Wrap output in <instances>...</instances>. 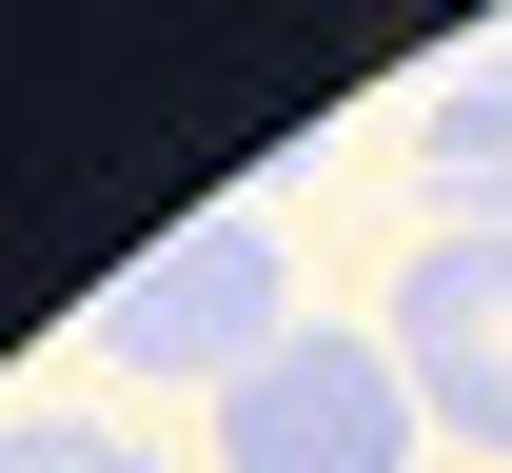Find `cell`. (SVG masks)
<instances>
[{
  "mask_svg": "<svg viewBox=\"0 0 512 473\" xmlns=\"http://www.w3.org/2000/svg\"><path fill=\"white\" fill-rule=\"evenodd\" d=\"M414 434H434V414H414L394 336H355V316H296V336L217 395V473H414Z\"/></svg>",
  "mask_w": 512,
  "mask_h": 473,
  "instance_id": "7a4b0ae2",
  "label": "cell"
},
{
  "mask_svg": "<svg viewBox=\"0 0 512 473\" xmlns=\"http://www.w3.org/2000/svg\"><path fill=\"white\" fill-rule=\"evenodd\" d=\"M99 375H138V395H237L256 355L296 336V257H276V217L256 198H197L178 237H138L119 276H99Z\"/></svg>",
  "mask_w": 512,
  "mask_h": 473,
  "instance_id": "6da1fadb",
  "label": "cell"
},
{
  "mask_svg": "<svg viewBox=\"0 0 512 473\" xmlns=\"http://www.w3.org/2000/svg\"><path fill=\"white\" fill-rule=\"evenodd\" d=\"M414 178H434L453 237H512V40H453L434 99H414Z\"/></svg>",
  "mask_w": 512,
  "mask_h": 473,
  "instance_id": "277c9868",
  "label": "cell"
},
{
  "mask_svg": "<svg viewBox=\"0 0 512 473\" xmlns=\"http://www.w3.org/2000/svg\"><path fill=\"white\" fill-rule=\"evenodd\" d=\"M0 473H158L119 434V414H20V434H0Z\"/></svg>",
  "mask_w": 512,
  "mask_h": 473,
  "instance_id": "5b68a950",
  "label": "cell"
},
{
  "mask_svg": "<svg viewBox=\"0 0 512 473\" xmlns=\"http://www.w3.org/2000/svg\"><path fill=\"white\" fill-rule=\"evenodd\" d=\"M394 375H414V414L434 434H473V454H512V237H414V276H394Z\"/></svg>",
  "mask_w": 512,
  "mask_h": 473,
  "instance_id": "3957f363",
  "label": "cell"
}]
</instances>
